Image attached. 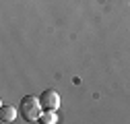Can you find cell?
I'll use <instances>...</instances> for the list:
<instances>
[{
    "mask_svg": "<svg viewBox=\"0 0 130 124\" xmlns=\"http://www.w3.org/2000/svg\"><path fill=\"white\" fill-rule=\"evenodd\" d=\"M39 99H41L43 110H58V107H60V95H58L54 89L43 91L41 95H39Z\"/></svg>",
    "mask_w": 130,
    "mask_h": 124,
    "instance_id": "7a4b0ae2",
    "label": "cell"
},
{
    "mask_svg": "<svg viewBox=\"0 0 130 124\" xmlns=\"http://www.w3.org/2000/svg\"><path fill=\"white\" fill-rule=\"evenodd\" d=\"M39 122H41V124H56V122H58V114H56V110H43Z\"/></svg>",
    "mask_w": 130,
    "mask_h": 124,
    "instance_id": "277c9868",
    "label": "cell"
},
{
    "mask_svg": "<svg viewBox=\"0 0 130 124\" xmlns=\"http://www.w3.org/2000/svg\"><path fill=\"white\" fill-rule=\"evenodd\" d=\"M17 118V110L12 105H2L0 107V122H12Z\"/></svg>",
    "mask_w": 130,
    "mask_h": 124,
    "instance_id": "3957f363",
    "label": "cell"
},
{
    "mask_svg": "<svg viewBox=\"0 0 130 124\" xmlns=\"http://www.w3.org/2000/svg\"><path fill=\"white\" fill-rule=\"evenodd\" d=\"M21 114L25 120L33 122V120H39L41 114H43V105H41V99L35 97V95H25L23 101H21Z\"/></svg>",
    "mask_w": 130,
    "mask_h": 124,
    "instance_id": "6da1fadb",
    "label": "cell"
}]
</instances>
